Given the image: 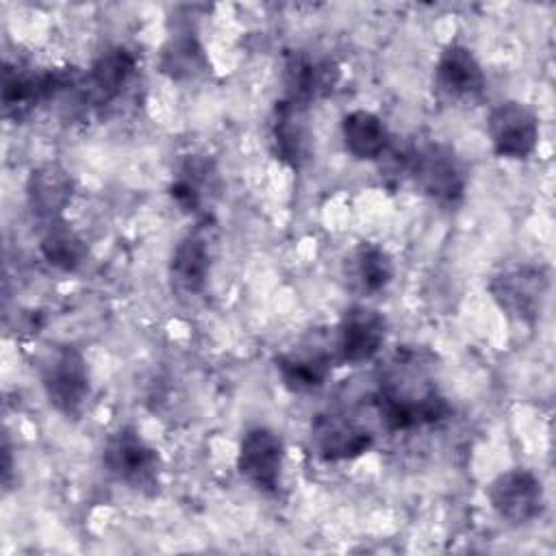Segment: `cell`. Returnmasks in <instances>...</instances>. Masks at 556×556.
<instances>
[{"label":"cell","mask_w":556,"mask_h":556,"mask_svg":"<svg viewBox=\"0 0 556 556\" xmlns=\"http://www.w3.org/2000/svg\"><path fill=\"white\" fill-rule=\"evenodd\" d=\"M376 408L389 430H410L441 421L450 406L417 352H397L378 382Z\"/></svg>","instance_id":"1"},{"label":"cell","mask_w":556,"mask_h":556,"mask_svg":"<svg viewBox=\"0 0 556 556\" xmlns=\"http://www.w3.org/2000/svg\"><path fill=\"white\" fill-rule=\"evenodd\" d=\"M404 172L430 200L439 204H456L467 189L465 165L441 141H424L404 150Z\"/></svg>","instance_id":"2"},{"label":"cell","mask_w":556,"mask_h":556,"mask_svg":"<svg viewBox=\"0 0 556 556\" xmlns=\"http://www.w3.org/2000/svg\"><path fill=\"white\" fill-rule=\"evenodd\" d=\"M102 465L115 482L137 493L154 495L159 491L161 456L132 426H122L106 437Z\"/></svg>","instance_id":"3"},{"label":"cell","mask_w":556,"mask_h":556,"mask_svg":"<svg viewBox=\"0 0 556 556\" xmlns=\"http://www.w3.org/2000/svg\"><path fill=\"white\" fill-rule=\"evenodd\" d=\"M549 289V274L543 265L519 263L504 267L489 280L495 304L519 324H534Z\"/></svg>","instance_id":"4"},{"label":"cell","mask_w":556,"mask_h":556,"mask_svg":"<svg viewBox=\"0 0 556 556\" xmlns=\"http://www.w3.org/2000/svg\"><path fill=\"white\" fill-rule=\"evenodd\" d=\"M41 387L54 410L76 419L89 397L85 356L72 345L54 348L41 363Z\"/></svg>","instance_id":"5"},{"label":"cell","mask_w":556,"mask_h":556,"mask_svg":"<svg viewBox=\"0 0 556 556\" xmlns=\"http://www.w3.org/2000/svg\"><path fill=\"white\" fill-rule=\"evenodd\" d=\"M215 226L204 219L189 230L174 248L169 258V282L178 295H200L208 282L215 258Z\"/></svg>","instance_id":"6"},{"label":"cell","mask_w":556,"mask_h":556,"mask_svg":"<svg viewBox=\"0 0 556 556\" xmlns=\"http://www.w3.org/2000/svg\"><path fill=\"white\" fill-rule=\"evenodd\" d=\"M285 465V443L278 432L252 426L241 434L237 450L239 473L258 491L276 493Z\"/></svg>","instance_id":"7"},{"label":"cell","mask_w":556,"mask_h":556,"mask_svg":"<svg viewBox=\"0 0 556 556\" xmlns=\"http://www.w3.org/2000/svg\"><path fill=\"white\" fill-rule=\"evenodd\" d=\"M486 495L493 510L513 526H526L534 521L545 508L541 480L530 469L521 467L497 473L491 480Z\"/></svg>","instance_id":"8"},{"label":"cell","mask_w":556,"mask_h":556,"mask_svg":"<svg viewBox=\"0 0 556 556\" xmlns=\"http://www.w3.org/2000/svg\"><path fill=\"white\" fill-rule=\"evenodd\" d=\"M486 132L497 156L521 161L536 150L539 119L523 102L506 100L491 109Z\"/></svg>","instance_id":"9"},{"label":"cell","mask_w":556,"mask_h":556,"mask_svg":"<svg viewBox=\"0 0 556 556\" xmlns=\"http://www.w3.org/2000/svg\"><path fill=\"white\" fill-rule=\"evenodd\" d=\"M437 93L447 102H473L486 87V76L476 54L463 43H450L434 65Z\"/></svg>","instance_id":"10"},{"label":"cell","mask_w":556,"mask_h":556,"mask_svg":"<svg viewBox=\"0 0 556 556\" xmlns=\"http://www.w3.org/2000/svg\"><path fill=\"white\" fill-rule=\"evenodd\" d=\"M387 337V319L380 311L367 304H352L341 321H339V337L337 350L343 363L358 365L371 361Z\"/></svg>","instance_id":"11"},{"label":"cell","mask_w":556,"mask_h":556,"mask_svg":"<svg viewBox=\"0 0 556 556\" xmlns=\"http://www.w3.org/2000/svg\"><path fill=\"white\" fill-rule=\"evenodd\" d=\"M269 135L276 159H280L291 169H302L311 159L313 148L308 106L280 98L274 106Z\"/></svg>","instance_id":"12"},{"label":"cell","mask_w":556,"mask_h":556,"mask_svg":"<svg viewBox=\"0 0 556 556\" xmlns=\"http://www.w3.org/2000/svg\"><path fill=\"white\" fill-rule=\"evenodd\" d=\"M311 441L324 460H350L374 445V437L367 428L343 413H319L311 424Z\"/></svg>","instance_id":"13"},{"label":"cell","mask_w":556,"mask_h":556,"mask_svg":"<svg viewBox=\"0 0 556 556\" xmlns=\"http://www.w3.org/2000/svg\"><path fill=\"white\" fill-rule=\"evenodd\" d=\"M339 65L328 56H311L308 52H289L285 61V98L311 106V102L334 91L339 83Z\"/></svg>","instance_id":"14"},{"label":"cell","mask_w":556,"mask_h":556,"mask_svg":"<svg viewBox=\"0 0 556 556\" xmlns=\"http://www.w3.org/2000/svg\"><path fill=\"white\" fill-rule=\"evenodd\" d=\"M276 369L282 384L293 393H311L330 376L332 352L317 341H304L298 348L276 358Z\"/></svg>","instance_id":"15"},{"label":"cell","mask_w":556,"mask_h":556,"mask_svg":"<svg viewBox=\"0 0 556 556\" xmlns=\"http://www.w3.org/2000/svg\"><path fill=\"white\" fill-rule=\"evenodd\" d=\"M135 72L137 59L128 48L115 46L100 52L85 76L87 98L93 100V104L113 102L128 87Z\"/></svg>","instance_id":"16"},{"label":"cell","mask_w":556,"mask_h":556,"mask_svg":"<svg viewBox=\"0 0 556 556\" xmlns=\"http://www.w3.org/2000/svg\"><path fill=\"white\" fill-rule=\"evenodd\" d=\"M74 195V180L59 163H43L28 174L26 198L35 217L54 222Z\"/></svg>","instance_id":"17"},{"label":"cell","mask_w":556,"mask_h":556,"mask_svg":"<svg viewBox=\"0 0 556 556\" xmlns=\"http://www.w3.org/2000/svg\"><path fill=\"white\" fill-rule=\"evenodd\" d=\"M217 191V172L208 156L189 154L169 185V195L185 213H198Z\"/></svg>","instance_id":"18"},{"label":"cell","mask_w":556,"mask_h":556,"mask_svg":"<svg viewBox=\"0 0 556 556\" xmlns=\"http://www.w3.org/2000/svg\"><path fill=\"white\" fill-rule=\"evenodd\" d=\"M341 139L345 150L358 161H378L391 146L387 124L371 111L356 109L341 119Z\"/></svg>","instance_id":"19"},{"label":"cell","mask_w":556,"mask_h":556,"mask_svg":"<svg viewBox=\"0 0 556 556\" xmlns=\"http://www.w3.org/2000/svg\"><path fill=\"white\" fill-rule=\"evenodd\" d=\"M395 267L391 254L371 241L358 243L352 254L345 258V276L363 295H371L382 291L393 280Z\"/></svg>","instance_id":"20"},{"label":"cell","mask_w":556,"mask_h":556,"mask_svg":"<svg viewBox=\"0 0 556 556\" xmlns=\"http://www.w3.org/2000/svg\"><path fill=\"white\" fill-rule=\"evenodd\" d=\"M161 72L172 80H193L208 70L204 48L193 33H176L167 39L159 59Z\"/></svg>","instance_id":"21"},{"label":"cell","mask_w":556,"mask_h":556,"mask_svg":"<svg viewBox=\"0 0 556 556\" xmlns=\"http://www.w3.org/2000/svg\"><path fill=\"white\" fill-rule=\"evenodd\" d=\"M41 254L43 258L61 269V271H74L78 269L87 258V243L83 237L63 219L48 222L46 232L41 237Z\"/></svg>","instance_id":"22"}]
</instances>
